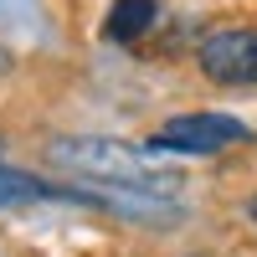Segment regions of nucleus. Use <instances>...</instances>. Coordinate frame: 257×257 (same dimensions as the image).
<instances>
[{
	"label": "nucleus",
	"mask_w": 257,
	"mask_h": 257,
	"mask_svg": "<svg viewBox=\"0 0 257 257\" xmlns=\"http://www.w3.org/2000/svg\"><path fill=\"white\" fill-rule=\"evenodd\" d=\"M47 160L57 170H72V175L134 190V196H149V201L175 196L185 185L180 170H170L160 155H149L144 144H123V139H108V134H57L47 144Z\"/></svg>",
	"instance_id": "f257e3e1"
},
{
	"label": "nucleus",
	"mask_w": 257,
	"mask_h": 257,
	"mask_svg": "<svg viewBox=\"0 0 257 257\" xmlns=\"http://www.w3.org/2000/svg\"><path fill=\"white\" fill-rule=\"evenodd\" d=\"M231 144H252V128L242 118L231 113H180V118H165L155 134L144 139L149 155H160V149H170V155H221V149Z\"/></svg>",
	"instance_id": "f03ea898"
},
{
	"label": "nucleus",
	"mask_w": 257,
	"mask_h": 257,
	"mask_svg": "<svg viewBox=\"0 0 257 257\" xmlns=\"http://www.w3.org/2000/svg\"><path fill=\"white\" fill-rule=\"evenodd\" d=\"M196 67L216 88H257V31L252 26L206 31L196 47Z\"/></svg>",
	"instance_id": "7ed1b4c3"
},
{
	"label": "nucleus",
	"mask_w": 257,
	"mask_h": 257,
	"mask_svg": "<svg viewBox=\"0 0 257 257\" xmlns=\"http://www.w3.org/2000/svg\"><path fill=\"white\" fill-rule=\"evenodd\" d=\"M155 26H160V0H113L108 16H103V36L113 47H134Z\"/></svg>",
	"instance_id": "20e7f679"
},
{
	"label": "nucleus",
	"mask_w": 257,
	"mask_h": 257,
	"mask_svg": "<svg viewBox=\"0 0 257 257\" xmlns=\"http://www.w3.org/2000/svg\"><path fill=\"white\" fill-rule=\"evenodd\" d=\"M247 221H252V226H257V196H252V201H247Z\"/></svg>",
	"instance_id": "423d86ee"
},
{
	"label": "nucleus",
	"mask_w": 257,
	"mask_h": 257,
	"mask_svg": "<svg viewBox=\"0 0 257 257\" xmlns=\"http://www.w3.org/2000/svg\"><path fill=\"white\" fill-rule=\"evenodd\" d=\"M11 67H16V57H11V52H6V47H0V77H6V72H11Z\"/></svg>",
	"instance_id": "39448f33"
},
{
	"label": "nucleus",
	"mask_w": 257,
	"mask_h": 257,
	"mask_svg": "<svg viewBox=\"0 0 257 257\" xmlns=\"http://www.w3.org/2000/svg\"><path fill=\"white\" fill-rule=\"evenodd\" d=\"M185 257H211V252H185Z\"/></svg>",
	"instance_id": "0eeeda50"
}]
</instances>
